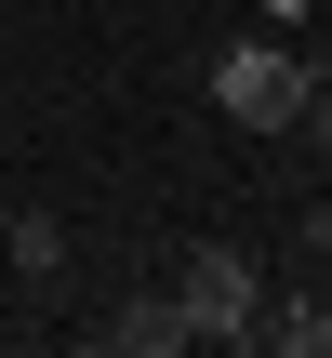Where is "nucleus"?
<instances>
[{"instance_id": "7ed1b4c3", "label": "nucleus", "mask_w": 332, "mask_h": 358, "mask_svg": "<svg viewBox=\"0 0 332 358\" xmlns=\"http://www.w3.org/2000/svg\"><path fill=\"white\" fill-rule=\"evenodd\" d=\"M93 345H106V358H186L200 332H186V306H173V292H120V306L93 319Z\"/></svg>"}, {"instance_id": "f03ea898", "label": "nucleus", "mask_w": 332, "mask_h": 358, "mask_svg": "<svg viewBox=\"0 0 332 358\" xmlns=\"http://www.w3.org/2000/svg\"><path fill=\"white\" fill-rule=\"evenodd\" d=\"M173 306H186V332H200V345H253V306H266V266H253L240 239H200V252L173 266Z\"/></svg>"}, {"instance_id": "39448f33", "label": "nucleus", "mask_w": 332, "mask_h": 358, "mask_svg": "<svg viewBox=\"0 0 332 358\" xmlns=\"http://www.w3.org/2000/svg\"><path fill=\"white\" fill-rule=\"evenodd\" d=\"M293 133H319V159H332V66L306 80V106H293Z\"/></svg>"}, {"instance_id": "f257e3e1", "label": "nucleus", "mask_w": 332, "mask_h": 358, "mask_svg": "<svg viewBox=\"0 0 332 358\" xmlns=\"http://www.w3.org/2000/svg\"><path fill=\"white\" fill-rule=\"evenodd\" d=\"M306 80H319V53H306V40H279V27H253V40H226V53H213V106H226L240 133H293Z\"/></svg>"}, {"instance_id": "0eeeda50", "label": "nucleus", "mask_w": 332, "mask_h": 358, "mask_svg": "<svg viewBox=\"0 0 332 358\" xmlns=\"http://www.w3.org/2000/svg\"><path fill=\"white\" fill-rule=\"evenodd\" d=\"M306 252H319V266H332V199H319V213H306Z\"/></svg>"}, {"instance_id": "20e7f679", "label": "nucleus", "mask_w": 332, "mask_h": 358, "mask_svg": "<svg viewBox=\"0 0 332 358\" xmlns=\"http://www.w3.org/2000/svg\"><path fill=\"white\" fill-rule=\"evenodd\" d=\"M13 279H67V226L53 213H13Z\"/></svg>"}, {"instance_id": "423d86ee", "label": "nucleus", "mask_w": 332, "mask_h": 358, "mask_svg": "<svg viewBox=\"0 0 332 358\" xmlns=\"http://www.w3.org/2000/svg\"><path fill=\"white\" fill-rule=\"evenodd\" d=\"M306 13L319 0H253V27H279V40H306Z\"/></svg>"}]
</instances>
